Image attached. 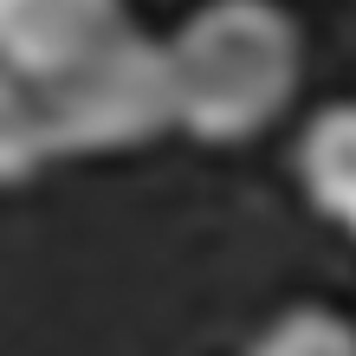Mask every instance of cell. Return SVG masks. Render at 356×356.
Instances as JSON below:
<instances>
[{"label":"cell","instance_id":"obj_1","mask_svg":"<svg viewBox=\"0 0 356 356\" xmlns=\"http://www.w3.org/2000/svg\"><path fill=\"white\" fill-rule=\"evenodd\" d=\"M175 123L169 52L123 26L104 52L52 78H7L0 85V175L26 181L39 162L130 149Z\"/></svg>","mask_w":356,"mask_h":356},{"label":"cell","instance_id":"obj_2","mask_svg":"<svg viewBox=\"0 0 356 356\" xmlns=\"http://www.w3.org/2000/svg\"><path fill=\"white\" fill-rule=\"evenodd\" d=\"M175 130L195 143H246L298 97L305 33L279 0H207L162 39Z\"/></svg>","mask_w":356,"mask_h":356},{"label":"cell","instance_id":"obj_3","mask_svg":"<svg viewBox=\"0 0 356 356\" xmlns=\"http://www.w3.org/2000/svg\"><path fill=\"white\" fill-rule=\"evenodd\" d=\"M123 33V0H0L7 78H52L85 65Z\"/></svg>","mask_w":356,"mask_h":356},{"label":"cell","instance_id":"obj_4","mask_svg":"<svg viewBox=\"0 0 356 356\" xmlns=\"http://www.w3.org/2000/svg\"><path fill=\"white\" fill-rule=\"evenodd\" d=\"M298 181L305 201L318 207L330 227L356 240V97L324 104L298 136Z\"/></svg>","mask_w":356,"mask_h":356},{"label":"cell","instance_id":"obj_5","mask_svg":"<svg viewBox=\"0 0 356 356\" xmlns=\"http://www.w3.org/2000/svg\"><path fill=\"white\" fill-rule=\"evenodd\" d=\"M246 356H356V324L330 305H298L279 311Z\"/></svg>","mask_w":356,"mask_h":356}]
</instances>
